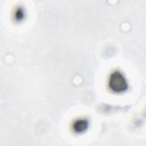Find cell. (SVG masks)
Here are the masks:
<instances>
[{
	"mask_svg": "<svg viewBox=\"0 0 146 146\" xmlns=\"http://www.w3.org/2000/svg\"><path fill=\"white\" fill-rule=\"evenodd\" d=\"M109 87L113 92L119 93L125 91L128 85L123 75L119 72H115L110 75Z\"/></svg>",
	"mask_w": 146,
	"mask_h": 146,
	"instance_id": "6da1fadb",
	"label": "cell"
},
{
	"mask_svg": "<svg viewBox=\"0 0 146 146\" xmlns=\"http://www.w3.org/2000/svg\"><path fill=\"white\" fill-rule=\"evenodd\" d=\"M88 127V122L84 119H79L74 122L72 127L76 133H82L86 131Z\"/></svg>",
	"mask_w": 146,
	"mask_h": 146,
	"instance_id": "7a4b0ae2",
	"label": "cell"
},
{
	"mask_svg": "<svg viewBox=\"0 0 146 146\" xmlns=\"http://www.w3.org/2000/svg\"><path fill=\"white\" fill-rule=\"evenodd\" d=\"M16 18L18 20L19 19H22L23 18V11L22 10H18L17 11V12L16 13Z\"/></svg>",
	"mask_w": 146,
	"mask_h": 146,
	"instance_id": "3957f363",
	"label": "cell"
}]
</instances>
